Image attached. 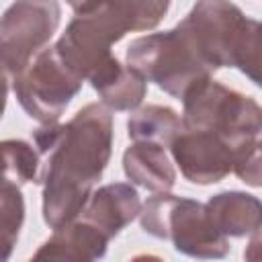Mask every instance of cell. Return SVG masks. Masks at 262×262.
Returning a JSON list of instances; mask_svg holds the SVG:
<instances>
[{
	"mask_svg": "<svg viewBox=\"0 0 262 262\" xmlns=\"http://www.w3.org/2000/svg\"><path fill=\"white\" fill-rule=\"evenodd\" d=\"M129 262H164V260L160 256H154V254H137Z\"/></svg>",
	"mask_w": 262,
	"mask_h": 262,
	"instance_id": "44dd1931",
	"label": "cell"
},
{
	"mask_svg": "<svg viewBox=\"0 0 262 262\" xmlns=\"http://www.w3.org/2000/svg\"><path fill=\"white\" fill-rule=\"evenodd\" d=\"M88 82L108 111H135L147 94V80L133 68L123 66L115 55Z\"/></svg>",
	"mask_w": 262,
	"mask_h": 262,
	"instance_id": "7c38bea8",
	"label": "cell"
},
{
	"mask_svg": "<svg viewBox=\"0 0 262 262\" xmlns=\"http://www.w3.org/2000/svg\"><path fill=\"white\" fill-rule=\"evenodd\" d=\"M168 2H84L72 4L74 18L57 39L55 53L82 82L111 57L113 43L131 31L154 29L168 12Z\"/></svg>",
	"mask_w": 262,
	"mask_h": 262,
	"instance_id": "7a4b0ae2",
	"label": "cell"
},
{
	"mask_svg": "<svg viewBox=\"0 0 262 262\" xmlns=\"http://www.w3.org/2000/svg\"><path fill=\"white\" fill-rule=\"evenodd\" d=\"M141 213L139 192L127 182L104 184L92 192L82 219L98 227L108 239L125 229Z\"/></svg>",
	"mask_w": 262,
	"mask_h": 262,
	"instance_id": "8fae6325",
	"label": "cell"
},
{
	"mask_svg": "<svg viewBox=\"0 0 262 262\" xmlns=\"http://www.w3.org/2000/svg\"><path fill=\"white\" fill-rule=\"evenodd\" d=\"M207 211L213 225L225 237L254 235L262 229V201L250 192H217L209 199Z\"/></svg>",
	"mask_w": 262,
	"mask_h": 262,
	"instance_id": "4fadbf2b",
	"label": "cell"
},
{
	"mask_svg": "<svg viewBox=\"0 0 262 262\" xmlns=\"http://www.w3.org/2000/svg\"><path fill=\"white\" fill-rule=\"evenodd\" d=\"M108 242L98 227L80 219L55 229L29 262H98L104 258Z\"/></svg>",
	"mask_w": 262,
	"mask_h": 262,
	"instance_id": "30bf717a",
	"label": "cell"
},
{
	"mask_svg": "<svg viewBox=\"0 0 262 262\" xmlns=\"http://www.w3.org/2000/svg\"><path fill=\"white\" fill-rule=\"evenodd\" d=\"M141 229L158 239H170L176 252L196 260H221L229 242L213 225L207 205L160 192L145 201L139 213Z\"/></svg>",
	"mask_w": 262,
	"mask_h": 262,
	"instance_id": "277c9868",
	"label": "cell"
},
{
	"mask_svg": "<svg viewBox=\"0 0 262 262\" xmlns=\"http://www.w3.org/2000/svg\"><path fill=\"white\" fill-rule=\"evenodd\" d=\"M61 8L53 0L14 2L6 8L0 25L2 70L6 84L43 51L57 31Z\"/></svg>",
	"mask_w": 262,
	"mask_h": 262,
	"instance_id": "8992f818",
	"label": "cell"
},
{
	"mask_svg": "<svg viewBox=\"0 0 262 262\" xmlns=\"http://www.w3.org/2000/svg\"><path fill=\"white\" fill-rule=\"evenodd\" d=\"M123 170L131 182L156 194L170 192L176 182V170L164 145L151 141H133L123 154Z\"/></svg>",
	"mask_w": 262,
	"mask_h": 262,
	"instance_id": "5bb4252c",
	"label": "cell"
},
{
	"mask_svg": "<svg viewBox=\"0 0 262 262\" xmlns=\"http://www.w3.org/2000/svg\"><path fill=\"white\" fill-rule=\"evenodd\" d=\"M182 127L211 131L235 147H244L262 133V106L213 78L194 86L182 98Z\"/></svg>",
	"mask_w": 262,
	"mask_h": 262,
	"instance_id": "5b68a950",
	"label": "cell"
},
{
	"mask_svg": "<svg viewBox=\"0 0 262 262\" xmlns=\"http://www.w3.org/2000/svg\"><path fill=\"white\" fill-rule=\"evenodd\" d=\"M33 141L47 156L41 176L43 221L55 231L82 215L102 178L113 151V115L102 102H90L63 125L37 127Z\"/></svg>",
	"mask_w": 262,
	"mask_h": 262,
	"instance_id": "6da1fadb",
	"label": "cell"
},
{
	"mask_svg": "<svg viewBox=\"0 0 262 262\" xmlns=\"http://www.w3.org/2000/svg\"><path fill=\"white\" fill-rule=\"evenodd\" d=\"M182 131V117L170 106L147 104L137 108L127 121V133L133 141H151L160 145H172Z\"/></svg>",
	"mask_w": 262,
	"mask_h": 262,
	"instance_id": "9a60e30c",
	"label": "cell"
},
{
	"mask_svg": "<svg viewBox=\"0 0 262 262\" xmlns=\"http://www.w3.org/2000/svg\"><path fill=\"white\" fill-rule=\"evenodd\" d=\"M4 156V174L2 180H8L16 186L39 180V151L31 143L23 139H6L2 141Z\"/></svg>",
	"mask_w": 262,
	"mask_h": 262,
	"instance_id": "2e32d148",
	"label": "cell"
},
{
	"mask_svg": "<svg viewBox=\"0 0 262 262\" xmlns=\"http://www.w3.org/2000/svg\"><path fill=\"white\" fill-rule=\"evenodd\" d=\"M233 174L248 186H262V139H254L237 151Z\"/></svg>",
	"mask_w": 262,
	"mask_h": 262,
	"instance_id": "d6986e66",
	"label": "cell"
},
{
	"mask_svg": "<svg viewBox=\"0 0 262 262\" xmlns=\"http://www.w3.org/2000/svg\"><path fill=\"white\" fill-rule=\"evenodd\" d=\"M233 68L262 88V20L248 18L235 49Z\"/></svg>",
	"mask_w": 262,
	"mask_h": 262,
	"instance_id": "e0dca14e",
	"label": "cell"
},
{
	"mask_svg": "<svg viewBox=\"0 0 262 262\" xmlns=\"http://www.w3.org/2000/svg\"><path fill=\"white\" fill-rule=\"evenodd\" d=\"M244 260L246 262H262V231L254 233L252 239L248 242L244 250Z\"/></svg>",
	"mask_w": 262,
	"mask_h": 262,
	"instance_id": "ffe728a7",
	"label": "cell"
},
{
	"mask_svg": "<svg viewBox=\"0 0 262 262\" xmlns=\"http://www.w3.org/2000/svg\"><path fill=\"white\" fill-rule=\"evenodd\" d=\"M10 86L18 104L31 119L41 125H53L80 92L82 80L61 63L51 45L43 49Z\"/></svg>",
	"mask_w": 262,
	"mask_h": 262,
	"instance_id": "52a82bcc",
	"label": "cell"
},
{
	"mask_svg": "<svg viewBox=\"0 0 262 262\" xmlns=\"http://www.w3.org/2000/svg\"><path fill=\"white\" fill-rule=\"evenodd\" d=\"M246 20L248 16L239 10V6L221 0L196 2L182 18L213 72L233 68L235 49Z\"/></svg>",
	"mask_w": 262,
	"mask_h": 262,
	"instance_id": "ba28073f",
	"label": "cell"
},
{
	"mask_svg": "<svg viewBox=\"0 0 262 262\" xmlns=\"http://www.w3.org/2000/svg\"><path fill=\"white\" fill-rule=\"evenodd\" d=\"M0 213H2V242H4V262H8L10 252L18 239V231L25 221V201L20 188L8 180H2L0 194Z\"/></svg>",
	"mask_w": 262,
	"mask_h": 262,
	"instance_id": "ac0fdd59",
	"label": "cell"
},
{
	"mask_svg": "<svg viewBox=\"0 0 262 262\" xmlns=\"http://www.w3.org/2000/svg\"><path fill=\"white\" fill-rule=\"evenodd\" d=\"M239 149L242 147H235L217 133L184 127L170 145L174 164H178L182 176L194 184H215L223 180L233 172Z\"/></svg>",
	"mask_w": 262,
	"mask_h": 262,
	"instance_id": "9c48e42d",
	"label": "cell"
},
{
	"mask_svg": "<svg viewBox=\"0 0 262 262\" xmlns=\"http://www.w3.org/2000/svg\"><path fill=\"white\" fill-rule=\"evenodd\" d=\"M125 57L129 68L178 100L213 78V70L182 20L170 31L133 39Z\"/></svg>",
	"mask_w": 262,
	"mask_h": 262,
	"instance_id": "3957f363",
	"label": "cell"
}]
</instances>
